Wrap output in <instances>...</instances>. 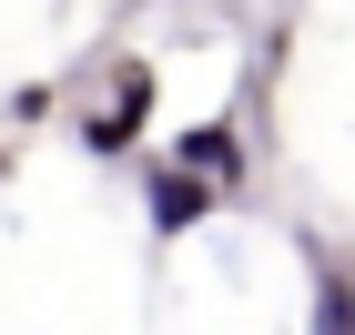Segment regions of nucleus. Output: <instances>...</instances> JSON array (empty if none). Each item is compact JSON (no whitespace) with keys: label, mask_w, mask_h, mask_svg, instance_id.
<instances>
[{"label":"nucleus","mask_w":355,"mask_h":335,"mask_svg":"<svg viewBox=\"0 0 355 335\" xmlns=\"http://www.w3.org/2000/svg\"><path fill=\"white\" fill-rule=\"evenodd\" d=\"M304 335H355V275H325V284H315V315H304Z\"/></svg>","instance_id":"nucleus-4"},{"label":"nucleus","mask_w":355,"mask_h":335,"mask_svg":"<svg viewBox=\"0 0 355 335\" xmlns=\"http://www.w3.org/2000/svg\"><path fill=\"white\" fill-rule=\"evenodd\" d=\"M163 163H183L193 183H214V194L234 203V194H244V173H254V153H244V122H223V112H214V122H193V132L163 142Z\"/></svg>","instance_id":"nucleus-3"},{"label":"nucleus","mask_w":355,"mask_h":335,"mask_svg":"<svg viewBox=\"0 0 355 335\" xmlns=\"http://www.w3.org/2000/svg\"><path fill=\"white\" fill-rule=\"evenodd\" d=\"M214 214H223V194H214V183H193V173H183V163H163V153L142 163V223H153L163 244H183V234H203Z\"/></svg>","instance_id":"nucleus-2"},{"label":"nucleus","mask_w":355,"mask_h":335,"mask_svg":"<svg viewBox=\"0 0 355 335\" xmlns=\"http://www.w3.org/2000/svg\"><path fill=\"white\" fill-rule=\"evenodd\" d=\"M153 102H163V71H142V61H122V71H112V92H102V112H92L82 122V153H132L142 142V122H153Z\"/></svg>","instance_id":"nucleus-1"}]
</instances>
